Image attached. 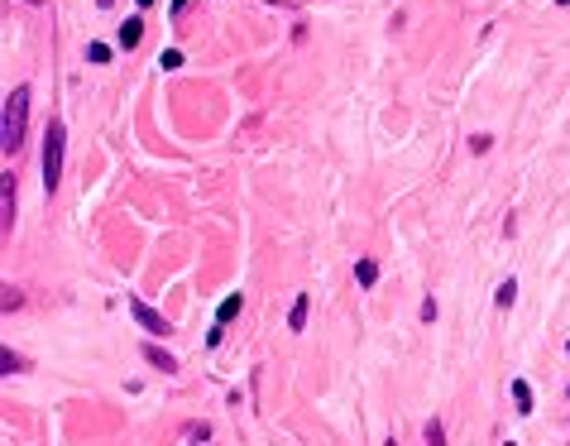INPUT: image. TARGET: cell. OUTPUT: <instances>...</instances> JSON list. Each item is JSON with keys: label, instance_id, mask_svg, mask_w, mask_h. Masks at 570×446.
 <instances>
[{"label": "cell", "instance_id": "6da1fadb", "mask_svg": "<svg viewBox=\"0 0 570 446\" xmlns=\"http://www.w3.org/2000/svg\"><path fill=\"white\" fill-rule=\"evenodd\" d=\"M24 125H29V87H14L5 97V115H0V144L19 149L24 144Z\"/></svg>", "mask_w": 570, "mask_h": 446}, {"label": "cell", "instance_id": "7a4b0ae2", "mask_svg": "<svg viewBox=\"0 0 570 446\" xmlns=\"http://www.w3.org/2000/svg\"><path fill=\"white\" fill-rule=\"evenodd\" d=\"M63 120H48V139H43V187L53 192L63 183Z\"/></svg>", "mask_w": 570, "mask_h": 446}, {"label": "cell", "instance_id": "3957f363", "mask_svg": "<svg viewBox=\"0 0 570 446\" xmlns=\"http://www.w3.org/2000/svg\"><path fill=\"white\" fill-rule=\"evenodd\" d=\"M130 312H134V322H139L149 336H168V332H173V327H168V317H163V312H154L144 298H130Z\"/></svg>", "mask_w": 570, "mask_h": 446}, {"label": "cell", "instance_id": "277c9868", "mask_svg": "<svg viewBox=\"0 0 570 446\" xmlns=\"http://www.w3.org/2000/svg\"><path fill=\"white\" fill-rule=\"evenodd\" d=\"M139 39H144V19H139V14H130V19L120 24V48H134Z\"/></svg>", "mask_w": 570, "mask_h": 446}, {"label": "cell", "instance_id": "5b68a950", "mask_svg": "<svg viewBox=\"0 0 570 446\" xmlns=\"http://www.w3.org/2000/svg\"><path fill=\"white\" fill-rule=\"evenodd\" d=\"M307 312H312V298H307V293H297V303H292V312H287V327H292V332H302V327H307Z\"/></svg>", "mask_w": 570, "mask_h": 446}, {"label": "cell", "instance_id": "8992f818", "mask_svg": "<svg viewBox=\"0 0 570 446\" xmlns=\"http://www.w3.org/2000/svg\"><path fill=\"white\" fill-rule=\"evenodd\" d=\"M144 360H149L154 369H163V374H173V369H178V360H173L168 350H159V345H144Z\"/></svg>", "mask_w": 570, "mask_h": 446}, {"label": "cell", "instance_id": "52a82bcc", "mask_svg": "<svg viewBox=\"0 0 570 446\" xmlns=\"http://www.w3.org/2000/svg\"><path fill=\"white\" fill-rule=\"evenodd\" d=\"M355 283H360V288H374V283H379V264H374V259H360V264H355Z\"/></svg>", "mask_w": 570, "mask_h": 446}, {"label": "cell", "instance_id": "ba28073f", "mask_svg": "<svg viewBox=\"0 0 570 446\" xmlns=\"http://www.w3.org/2000/svg\"><path fill=\"white\" fill-rule=\"evenodd\" d=\"M513 403H518V413H522V418L532 413V389H527V379H513Z\"/></svg>", "mask_w": 570, "mask_h": 446}, {"label": "cell", "instance_id": "9c48e42d", "mask_svg": "<svg viewBox=\"0 0 570 446\" xmlns=\"http://www.w3.org/2000/svg\"><path fill=\"white\" fill-rule=\"evenodd\" d=\"M240 303H245V298H240V293H230V298H225V303H221V307H216V322H221V327H225V322H230V317H235V312H240Z\"/></svg>", "mask_w": 570, "mask_h": 446}, {"label": "cell", "instance_id": "30bf717a", "mask_svg": "<svg viewBox=\"0 0 570 446\" xmlns=\"http://www.w3.org/2000/svg\"><path fill=\"white\" fill-rule=\"evenodd\" d=\"M493 303H498V307H513V303H518V283H513V278H508V283H498Z\"/></svg>", "mask_w": 570, "mask_h": 446}, {"label": "cell", "instance_id": "8fae6325", "mask_svg": "<svg viewBox=\"0 0 570 446\" xmlns=\"http://www.w3.org/2000/svg\"><path fill=\"white\" fill-rule=\"evenodd\" d=\"M14 221V178H5V230Z\"/></svg>", "mask_w": 570, "mask_h": 446}, {"label": "cell", "instance_id": "7c38bea8", "mask_svg": "<svg viewBox=\"0 0 570 446\" xmlns=\"http://www.w3.org/2000/svg\"><path fill=\"white\" fill-rule=\"evenodd\" d=\"M427 446H446V427H441L436 418L427 423Z\"/></svg>", "mask_w": 570, "mask_h": 446}, {"label": "cell", "instance_id": "4fadbf2b", "mask_svg": "<svg viewBox=\"0 0 570 446\" xmlns=\"http://www.w3.org/2000/svg\"><path fill=\"white\" fill-rule=\"evenodd\" d=\"M159 63H163V72H178V68H183V53L168 48V53H159Z\"/></svg>", "mask_w": 570, "mask_h": 446}, {"label": "cell", "instance_id": "5bb4252c", "mask_svg": "<svg viewBox=\"0 0 570 446\" xmlns=\"http://www.w3.org/2000/svg\"><path fill=\"white\" fill-rule=\"evenodd\" d=\"M0 365H5V374H14V369H19V365H24V360H19V355H14V350H10V345H5V355H0Z\"/></svg>", "mask_w": 570, "mask_h": 446}, {"label": "cell", "instance_id": "9a60e30c", "mask_svg": "<svg viewBox=\"0 0 570 446\" xmlns=\"http://www.w3.org/2000/svg\"><path fill=\"white\" fill-rule=\"evenodd\" d=\"M87 58H92V63H110V48H105V43H92Z\"/></svg>", "mask_w": 570, "mask_h": 446}, {"label": "cell", "instance_id": "2e32d148", "mask_svg": "<svg viewBox=\"0 0 570 446\" xmlns=\"http://www.w3.org/2000/svg\"><path fill=\"white\" fill-rule=\"evenodd\" d=\"M96 5H115V0H96Z\"/></svg>", "mask_w": 570, "mask_h": 446}, {"label": "cell", "instance_id": "e0dca14e", "mask_svg": "<svg viewBox=\"0 0 570 446\" xmlns=\"http://www.w3.org/2000/svg\"><path fill=\"white\" fill-rule=\"evenodd\" d=\"M139 5H154V0H139Z\"/></svg>", "mask_w": 570, "mask_h": 446}, {"label": "cell", "instance_id": "ac0fdd59", "mask_svg": "<svg viewBox=\"0 0 570 446\" xmlns=\"http://www.w3.org/2000/svg\"><path fill=\"white\" fill-rule=\"evenodd\" d=\"M561 5H570V0H561Z\"/></svg>", "mask_w": 570, "mask_h": 446}, {"label": "cell", "instance_id": "d6986e66", "mask_svg": "<svg viewBox=\"0 0 570 446\" xmlns=\"http://www.w3.org/2000/svg\"><path fill=\"white\" fill-rule=\"evenodd\" d=\"M508 446H518V442H508Z\"/></svg>", "mask_w": 570, "mask_h": 446}, {"label": "cell", "instance_id": "ffe728a7", "mask_svg": "<svg viewBox=\"0 0 570 446\" xmlns=\"http://www.w3.org/2000/svg\"><path fill=\"white\" fill-rule=\"evenodd\" d=\"M566 350H570V341H566Z\"/></svg>", "mask_w": 570, "mask_h": 446}, {"label": "cell", "instance_id": "44dd1931", "mask_svg": "<svg viewBox=\"0 0 570 446\" xmlns=\"http://www.w3.org/2000/svg\"><path fill=\"white\" fill-rule=\"evenodd\" d=\"M34 5H39V0H34Z\"/></svg>", "mask_w": 570, "mask_h": 446}]
</instances>
